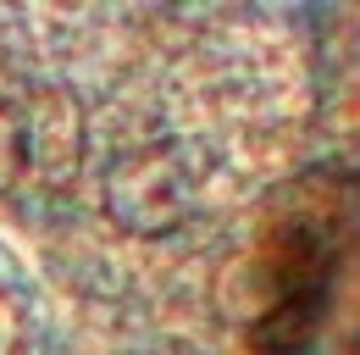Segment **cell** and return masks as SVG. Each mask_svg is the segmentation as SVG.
Segmentation results:
<instances>
[{"label":"cell","instance_id":"cell-1","mask_svg":"<svg viewBox=\"0 0 360 355\" xmlns=\"http://www.w3.org/2000/svg\"><path fill=\"white\" fill-rule=\"evenodd\" d=\"M22 161H28V111L0 94V183L22 173Z\"/></svg>","mask_w":360,"mask_h":355}]
</instances>
